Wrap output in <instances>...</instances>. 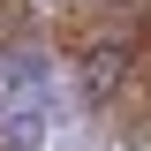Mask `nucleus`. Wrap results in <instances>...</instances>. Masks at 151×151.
<instances>
[{
    "instance_id": "obj_1",
    "label": "nucleus",
    "mask_w": 151,
    "mask_h": 151,
    "mask_svg": "<svg viewBox=\"0 0 151 151\" xmlns=\"http://www.w3.org/2000/svg\"><path fill=\"white\" fill-rule=\"evenodd\" d=\"M83 106L106 121L129 151H151V8L113 53L83 60Z\"/></svg>"
},
{
    "instance_id": "obj_2",
    "label": "nucleus",
    "mask_w": 151,
    "mask_h": 151,
    "mask_svg": "<svg viewBox=\"0 0 151 151\" xmlns=\"http://www.w3.org/2000/svg\"><path fill=\"white\" fill-rule=\"evenodd\" d=\"M38 8V23L53 30V45L83 68V60H98V53H113L121 38L144 23V8L151 0H30Z\"/></svg>"
}]
</instances>
